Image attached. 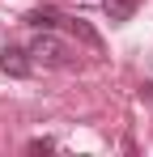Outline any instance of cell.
Returning <instances> with one entry per match:
<instances>
[{
  "instance_id": "1",
  "label": "cell",
  "mask_w": 153,
  "mask_h": 157,
  "mask_svg": "<svg viewBox=\"0 0 153 157\" xmlns=\"http://www.w3.org/2000/svg\"><path fill=\"white\" fill-rule=\"evenodd\" d=\"M30 59H34V64H43V68H73V64H76L73 51H68L51 30H43V34L30 43Z\"/></svg>"
},
{
  "instance_id": "2",
  "label": "cell",
  "mask_w": 153,
  "mask_h": 157,
  "mask_svg": "<svg viewBox=\"0 0 153 157\" xmlns=\"http://www.w3.org/2000/svg\"><path fill=\"white\" fill-rule=\"evenodd\" d=\"M0 68H4L9 77H30V72H34V59H30V47H9V51L0 55Z\"/></svg>"
},
{
  "instance_id": "3",
  "label": "cell",
  "mask_w": 153,
  "mask_h": 157,
  "mask_svg": "<svg viewBox=\"0 0 153 157\" xmlns=\"http://www.w3.org/2000/svg\"><path fill=\"white\" fill-rule=\"evenodd\" d=\"M64 26L73 30L76 38H81V43L89 47V51H98V55H102V34H98V30H94V26H89L85 17H64Z\"/></svg>"
},
{
  "instance_id": "4",
  "label": "cell",
  "mask_w": 153,
  "mask_h": 157,
  "mask_svg": "<svg viewBox=\"0 0 153 157\" xmlns=\"http://www.w3.org/2000/svg\"><path fill=\"white\" fill-rule=\"evenodd\" d=\"M26 26H34V30H55V26H64V13H55V9H30V13H26Z\"/></svg>"
},
{
  "instance_id": "5",
  "label": "cell",
  "mask_w": 153,
  "mask_h": 157,
  "mask_svg": "<svg viewBox=\"0 0 153 157\" xmlns=\"http://www.w3.org/2000/svg\"><path fill=\"white\" fill-rule=\"evenodd\" d=\"M136 4L140 0H106V13H111V21H128L136 13Z\"/></svg>"
},
{
  "instance_id": "6",
  "label": "cell",
  "mask_w": 153,
  "mask_h": 157,
  "mask_svg": "<svg viewBox=\"0 0 153 157\" xmlns=\"http://www.w3.org/2000/svg\"><path fill=\"white\" fill-rule=\"evenodd\" d=\"M26 149H30V153H51V149H55V140H51V136H38V140H30Z\"/></svg>"
},
{
  "instance_id": "7",
  "label": "cell",
  "mask_w": 153,
  "mask_h": 157,
  "mask_svg": "<svg viewBox=\"0 0 153 157\" xmlns=\"http://www.w3.org/2000/svg\"><path fill=\"white\" fill-rule=\"evenodd\" d=\"M140 98H145V102H153V81H140Z\"/></svg>"
}]
</instances>
